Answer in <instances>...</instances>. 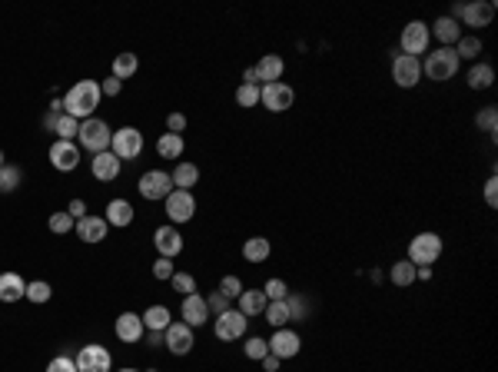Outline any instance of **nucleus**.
Instances as JSON below:
<instances>
[{"label":"nucleus","mask_w":498,"mask_h":372,"mask_svg":"<svg viewBox=\"0 0 498 372\" xmlns=\"http://www.w3.org/2000/svg\"><path fill=\"white\" fill-rule=\"evenodd\" d=\"M100 97H103V90H100L97 80H80L74 87L66 90L64 97V113L66 117H74V120H90L93 117V110L100 107Z\"/></svg>","instance_id":"f257e3e1"},{"label":"nucleus","mask_w":498,"mask_h":372,"mask_svg":"<svg viewBox=\"0 0 498 372\" xmlns=\"http://www.w3.org/2000/svg\"><path fill=\"white\" fill-rule=\"evenodd\" d=\"M110 140H113V130H110L107 120L90 117V120L80 123V146H83V150H90L93 156L103 153V150H110Z\"/></svg>","instance_id":"f03ea898"},{"label":"nucleus","mask_w":498,"mask_h":372,"mask_svg":"<svg viewBox=\"0 0 498 372\" xmlns=\"http://www.w3.org/2000/svg\"><path fill=\"white\" fill-rule=\"evenodd\" d=\"M495 17V4L492 0H472V4H455L452 7V21H465V27H488Z\"/></svg>","instance_id":"7ed1b4c3"},{"label":"nucleus","mask_w":498,"mask_h":372,"mask_svg":"<svg viewBox=\"0 0 498 372\" xmlns=\"http://www.w3.org/2000/svg\"><path fill=\"white\" fill-rule=\"evenodd\" d=\"M442 256V236L439 233H419L409 243V263L412 266H432Z\"/></svg>","instance_id":"20e7f679"},{"label":"nucleus","mask_w":498,"mask_h":372,"mask_svg":"<svg viewBox=\"0 0 498 372\" xmlns=\"http://www.w3.org/2000/svg\"><path fill=\"white\" fill-rule=\"evenodd\" d=\"M458 74V57H455L452 47H442V50H435V54L425 57V77L435 80V83H445V80H452Z\"/></svg>","instance_id":"39448f33"},{"label":"nucleus","mask_w":498,"mask_h":372,"mask_svg":"<svg viewBox=\"0 0 498 372\" xmlns=\"http://www.w3.org/2000/svg\"><path fill=\"white\" fill-rule=\"evenodd\" d=\"M110 153H117V160H137L143 153V133L137 127H123V130H113V140H110Z\"/></svg>","instance_id":"423d86ee"},{"label":"nucleus","mask_w":498,"mask_h":372,"mask_svg":"<svg viewBox=\"0 0 498 372\" xmlns=\"http://www.w3.org/2000/svg\"><path fill=\"white\" fill-rule=\"evenodd\" d=\"M173 190H176L173 176L163 173V170H150V173L140 176V197L150 199V203H160V199H166Z\"/></svg>","instance_id":"0eeeda50"},{"label":"nucleus","mask_w":498,"mask_h":372,"mask_svg":"<svg viewBox=\"0 0 498 372\" xmlns=\"http://www.w3.org/2000/svg\"><path fill=\"white\" fill-rule=\"evenodd\" d=\"M260 103H266V110H272V113H282V110H289L296 103V90L289 87V83H282V80H276V83H262Z\"/></svg>","instance_id":"6e6552de"},{"label":"nucleus","mask_w":498,"mask_h":372,"mask_svg":"<svg viewBox=\"0 0 498 372\" xmlns=\"http://www.w3.org/2000/svg\"><path fill=\"white\" fill-rule=\"evenodd\" d=\"M76 372H110L113 369V356H110L103 346H97V342H90V346H83V349L76 352Z\"/></svg>","instance_id":"1a4fd4ad"},{"label":"nucleus","mask_w":498,"mask_h":372,"mask_svg":"<svg viewBox=\"0 0 498 372\" xmlns=\"http://www.w3.org/2000/svg\"><path fill=\"white\" fill-rule=\"evenodd\" d=\"M163 207H166L170 223H190L196 216V199L190 190H173L170 197L163 199Z\"/></svg>","instance_id":"9d476101"},{"label":"nucleus","mask_w":498,"mask_h":372,"mask_svg":"<svg viewBox=\"0 0 498 372\" xmlns=\"http://www.w3.org/2000/svg\"><path fill=\"white\" fill-rule=\"evenodd\" d=\"M429 40H432V33H429V27H425L422 21H412L405 23V30H402L399 44H402V54L405 57H419L429 50Z\"/></svg>","instance_id":"9b49d317"},{"label":"nucleus","mask_w":498,"mask_h":372,"mask_svg":"<svg viewBox=\"0 0 498 372\" xmlns=\"http://www.w3.org/2000/svg\"><path fill=\"white\" fill-rule=\"evenodd\" d=\"M392 80H395L402 90L415 87V83L422 80V60H419V57L395 54V60H392Z\"/></svg>","instance_id":"f8f14e48"},{"label":"nucleus","mask_w":498,"mask_h":372,"mask_svg":"<svg viewBox=\"0 0 498 372\" xmlns=\"http://www.w3.org/2000/svg\"><path fill=\"white\" fill-rule=\"evenodd\" d=\"M163 346L173 352V356H186V352H193V346H196L193 326H186V322H170L166 332H163Z\"/></svg>","instance_id":"ddd939ff"},{"label":"nucleus","mask_w":498,"mask_h":372,"mask_svg":"<svg viewBox=\"0 0 498 372\" xmlns=\"http://www.w3.org/2000/svg\"><path fill=\"white\" fill-rule=\"evenodd\" d=\"M246 326L249 319L239 313V309H229V313H223V316H216V339L223 342H233V339H243L246 336Z\"/></svg>","instance_id":"4468645a"},{"label":"nucleus","mask_w":498,"mask_h":372,"mask_svg":"<svg viewBox=\"0 0 498 372\" xmlns=\"http://www.w3.org/2000/svg\"><path fill=\"white\" fill-rule=\"evenodd\" d=\"M47 156H50L54 170H60V173H70V170H76V163H80V150H76V143H70V140H54Z\"/></svg>","instance_id":"2eb2a0df"},{"label":"nucleus","mask_w":498,"mask_h":372,"mask_svg":"<svg viewBox=\"0 0 498 372\" xmlns=\"http://www.w3.org/2000/svg\"><path fill=\"white\" fill-rule=\"evenodd\" d=\"M299 349H303V339L296 336L293 329H276V332H272L270 352L276 359H293V356H299Z\"/></svg>","instance_id":"dca6fc26"},{"label":"nucleus","mask_w":498,"mask_h":372,"mask_svg":"<svg viewBox=\"0 0 498 372\" xmlns=\"http://www.w3.org/2000/svg\"><path fill=\"white\" fill-rule=\"evenodd\" d=\"M153 246H156V252H160V256L173 260V256H180V252H183V236H180V230H176V226H160V230L153 233Z\"/></svg>","instance_id":"f3484780"},{"label":"nucleus","mask_w":498,"mask_h":372,"mask_svg":"<svg viewBox=\"0 0 498 372\" xmlns=\"http://www.w3.org/2000/svg\"><path fill=\"white\" fill-rule=\"evenodd\" d=\"M107 230H110V223L103 216H83V219H76V223H74V233L83 243H90V246L107 240Z\"/></svg>","instance_id":"a211bd4d"},{"label":"nucleus","mask_w":498,"mask_h":372,"mask_svg":"<svg viewBox=\"0 0 498 372\" xmlns=\"http://www.w3.org/2000/svg\"><path fill=\"white\" fill-rule=\"evenodd\" d=\"M117 339L120 342H140L143 332H146V326H143V316H137V313H120L117 316Z\"/></svg>","instance_id":"6ab92c4d"},{"label":"nucleus","mask_w":498,"mask_h":372,"mask_svg":"<svg viewBox=\"0 0 498 372\" xmlns=\"http://www.w3.org/2000/svg\"><path fill=\"white\" fill-rule=\"evenodd\" d=\"M206 319H209V306H206V296H183V322L186 326H203Z\"/></svg>","instance_id":"aec40b11"},{"label":"nucleus","mask_w":498,"mask_h":372,"mask_svg":"<svg viewBox=\"0 0 498 372\" xmlns=\"http://www.w3.org/2000/svg\"><path fill=\"white\" fill-rule=\"evenodd\" d=\"M120 160L117 153H110V150H103V153H97L93 160H90V170H93V176H97L100 183H110V180H117L120 176Z\"/></svg>","instance_id":"412c9836"},{"label":"nucleus","mask_w":498,"mask_h":372,"mask_svg":"<svg viewBox=\"0 0 498 372\" xmlns=\"http://www.w3.org/2000/svg\"><path fill=\"white\" fill-rule=\"evenodd\" d=\"M256 70V77H260V83H276V80L282 77V70H286V64H282L279 54H266L260 60V64L253 66Z\"/></svg>","instance_id":"4be33fe9"},{"label":"nucleus","mask_w":498,"mask_h":372,"mask_svg":"<svg viewBox=\"0 0 498 372\" xmlns=\"http://www.w3.org/2000/svg\"><path fill=\"white\" fill-rule=\"evenodd\" d=\"M27 296V283L17 273H0V303H17Z\"/></svg>","instance_id":"5701e85b"},{"label":"nucleus","mask_w":498,"mask_h":372,"mask_svg":"<svg viewBox=\"0 0 498 372\" xmlns=\"http://www.w3.org/2000/svg\"><path fill=\"white\" fill-rule=\"evenodd\" d=\"M272 252V243L266 240V236H249L246 243H243V260L246 263H266Z\"/></svg>","instance_id":"b1692460"},{"label":"nucleus","mask_w":498,"mask_h":372,"mask_svg":"<svg viewBox=\"0 0 498 372\" xmlns=\"http://www.w3.org/2000/svg\"><path fill=\"white\" fill-rule=\"evenodd\" d=\"M266 293L262 289H243V296H239V313L243 316H260V313H266Z\"/></svg>","instance_id":"393cba45"},{"label":"nucleus","mask_w":498,"mask_h":372,"mask_svg":"<svg viewBox=\"0 0 498 372\" xmlns=\"http://www.w3.org/2000/svg\"><path fill=\"white\" fill-rule=\"evenodd\" d=\"M133 203H127V199H110L107 203V223L110 226H130L133 223Z\"/></svg>","instance_id":"a878e982"},{"label":"nucleus","mask_w":498,"mask_h":372,"mask_svg":"<svg viewBox=\"0 0 498 372\" xmlns=\"http://www.w3.org/2000/svg\"><path fill=\"white\" fill-rule=\"evenodd\" d=\"M429 33H435V37H439L445 47H452V44H458L462 27H458V21H452V17H439V21L432 23V30H429Z\"/></svg>","instance_id":"bb28decb"},{"label":"nucleus","mask_w":498,"mask_h":372,"mask_svg":"<svg viewBox=\"0 0 498 372\" xmlns=\"http://www.w3.org/2000/svg\"><path fill=\"white\" fill-rule=\"evenodd\" d=\"M156 153L163 160H180L183 156V136L180 133H163L160 140H156Z\"/></svg>","instance_id":"cd10ccee"},{"label":"nucleus","mask_w":498,"mask_h":372,"mask_svg":"<svg viewBox=\"0 0 498 372\" xmlns=\"http://www.w3.org/2000/svg\"><path fill=\"white\" fill-rule=\"evenodd\" d=\"M143 326H146V332H166V326H170V309L150 306L143 313Z\"/></svg>","instance_id":"c85d7f7f"},{"label":"nucleus","mask_w":498,"mask_h":372,"mask_svg":"<svg viewBox=\"0 0 498 372\" xmlns=\"http://www.w3.org/2000/svg\"><path fill=\"white\" fill-rule=\"evenodd\" d=\"M170 176H173L176 190H190V186H196V180H199V166L186 163V160H183V163H176V170Z\"/></svg>","instance_id":"c756f323"},{"label":"nucleus","mask_w":498,"mask_h":372,"mask_svg":"<svg viewBox=\"0 0 498 372\" xmlns=\"http://www.w3.org/2000/svg\"><path fill=\"white\" fill-rule=\"evenodd\" d=\"M266 322L276 329H286V322H293L289 316V306H286V299H276V303H266Z\"/></svg>","instance_id":"7c9ffc66"},{"label":"nucleus","mask_w":498,"mask_h":372,"mask_svg":"<svg viewBox=\"0 0 498 372\" xmlns=\"http://www.w3.org/2000/svg\"><path fill=\"white\" fill-rule=\"evenodd\" d=\"M478 54H482V40H478V33L458 37V44H455V57H458V64H462V60H475Z\"/></svg>","instance_id":"2f4dec72"},{"label":"nucleus","mask_w":498,"mask_h":372,"mask_svg":"<svg viewBox=\"0 0 498 372\" xmlns=\"http://www.w3.org/2000/svg\"><path fill=\"white\" fill-rule=\"evenodd\" d=\"M492 80H495V70L488 64H475L468 70V87L472 90H488L492 87Z\"/></svg>","instance_id":"473e14b6"},{"label":"nucleus","mask_w":498,"mask_h":372,"mask_svg":"<svg viewBox=\"0 0 498 372\" xmlns=\"http://www.w3.org/2000/svg\"><path fill=\"white\" fill-rule=\"evenodd\" d=\"M137 70H140V60H137V54H117V60H113V77L127 80V77H133Z\"/></svg>","instance_id":"72a5a7b5"},{"label":"nucleus","mask_w":498,"mask_h":372,"mask_svg":"<svg viewBox=\"0 0 498 372\" xmlns=\"http://www.w3.org/2000/svg\"><path fill=\"white\" fill-rule=\"evenodd\" d=\"M21 180H23L21 166H11V163L0 166V193H13V190L21 186Z\"/></svg>","instance_id":"f704fd0d"},{"label":"nucleus","mask_w":498,"mask_h":372,"mask_svg":"<svg viewBox=\"0 0 498 372\" xmlns=\"http://www.w3.org/2000/svg\"><path fill=\"white\" fill-rule=\"evenodd\" d=\"M389 279L395 286H412L415 283V266H412L409 260H399V263L389 269Z\"/></svg>","instance_id":"c9c22d12"},{"label":"nucleus","mask_w":498,"mask_h":372,"mask_svg":"<svg viewBox=\"0 0 498 372\" xmlns=\"http://www.w3.org/2000/svg\"><path fill=\"white\" fill-rule=\"evenodd\" d=\"M286 306H289V316H293V322H306L309 319V299L299 293L286 296Z\"/></svg>","instance_id":"e433bc0d"},{"label":"nucleus","mask_w":498,"mask_h":372,"mask_svg":"<svg viewBox=\"0 0 498 372\" xmlns=\"http://www.w3.org/2000/svg\"><path fill=\"white\" fill-rule=\"evenodd\" d=\"M54 133L60 136V140H70V143H74V136H80V120H74V117L60 113V117H57Z\"/></svg>","instance_id":"4c0bfd02"},{"label":"nucleus","mask_w":498,"mask_h":372,"mask_svg":"<svg viewBox=\"0 0 498 372\" xmlns=\"http://www.w3.org/2000/svg\"><path fill=\"white\" fill-rule=\"evenodd\" d=\"M50 296H54V289H50V283H44V279H33V283H27V299H30V303H37V306L50 303Z\"/></svg>","instance_id":"58836bf2"},{"label":"nucleus","mask_w":498,"mask_h":372,"mask_svg":"<svg viewBox=\"0 0 498 372\" xmlns=\"http://www.w3.org/2000/svg\"><path fill=\"white\" fill-rule=\"evenodd\" d=\"M475 127H478V130H485V133H492V136H495V133H498V110H495V107L478 110V113H475Z\"/></svg>","instance_id":"ea45409f"},{"label":"nucleus","mask_w":498,"mask_h":372,"mask_svg":"<svg viewBox=\"0 0 498 372\" xmlns=\"http://www.w3.org/2000/svg\"><path fill=\"white\" fill-rule=\"evenodd\" d=\"M236 103L239 107H256L260 103V87L256 83H239V90H236Z\"/></svg>","instance_id":"a19ab883"},{"label":"nucleus","mask_w":498,"mask_h":372,"mask_svg":"<svg viewBox=\"0 0 498 372\" xmlns=\"http://www.w3.org/2000/svg\"><path fill=\"white\" fill-rule=\"evenodd\" d=\"M47 226H50V233H57V236H66V233L74 230V216L70 213H54V216L47 219Z\"/></svg>","instance_id":"79ce46f5"},{"label":"nucleus","mask_w":498,"mask_h":372,"mask_svg":"<svg viewBox=\"0 0 498 372\" xmlns=\"http://www.w3.org/2000/svg\"><path fill=\"white\" fill-rule=\"evenodd\" d=\"M243 349H246V356H249V359H262V356H270V342H266V339H260V336H249Z\"/></svg>","instance_id":"37998d69"},{"label":"nucleus","mask_w":498,"mask_h":372,"mask_svg":"<svg viewBox=\"0 0 498 372\" xmlns=\"http://www.w3.org/2000/svg\"><path fill=\"white\" fill-rule=\"evenodd\" d=\"M246 286L239 283V276H223V283H219V293L226 296V299H239Z\"/></svg>","instance_id":"c03bdc74"},{"label":"nucleus","mask_w":498,"mask_h":372,"mask_svg":"<svg viewBox=\"0 0 498 372\" xmlns=\"http://www.w3.org/2000/svg\"><path fill=\"white\" fill-rule=\"evenodd\" d=\"M229 303H233V299H226L219 289L206 296V306H209V313H213V316H223V313H229Z\"/></svg>","instance_id":"a18cd8bd"},{"label":"nucleus","mask_w":498,"mask_h":372,"mask_svg":"<svg viewBox=\"0 0 498 372\" xmlns=\"http://www.w3.org/2000/svg\"><path fill=\"white\" fill-rule=\"evenodd\" d=\"M170 283H173L176 293H183V296L196 293V279L190 273H173V279H170Z\"/></svg>","instance_id":"49530a36"},{"label":"nucleus","mask_w":498,"mask_h":372,"mask_svg":"<svg viewBox=\"0 0 498 372\" xmlns=\"http://www.w3.org/2000/svg\"><path fill=\"white\" fill-rule=\"evenodd\" d=\"M262 293H266V299H270V303H276V299H286V296H289V286L282 283V279H270Z\"/></svg>","instance_id":"de8ad7c7"},{"label":"nucleus","mask_w":498,"mask_h":372,"mask_svg":"<svg viewBox=\"0 0 498 372\" xmlns=\"http://www.w3.org/2000/svg\"><path fill=\"white\" fill-rule=\"evenodd\" d=\"M173 273H176V266H173V260H166V256H160V260L153 263V276H156V279H173Z\"/></svg>","instance_id":"09e8293b"},{"label":"nucleus","mask_w":498,"mask_h":372,"mask_svg":"<svg viewBox=\"0 0 498 372\" xmlns=\"http://www.w3.org/2000/svg\"><path fill=\"white\" fill-rule=\"evenodd\" d=\"M47 372H76V362L70 356H54L47 362Z\"/></svg>","instance_id":"8fccbe9b"},{"label":"nucleus","mask_w":498,"mask_h":372,"mask_svg":"<svg viewBox=\"0 0 498 372\" xmlns=\"http://www.w3.org/2000/svg\"><path fill=\"white\" fill-rule=\"evenodd\" d=\"M100 90H103L107 97H120V90H123V80H117L113 74H110V77L103 80V83H100Z\"/></svg>","instance_id":"3c124183"},{"label":"nucleus","mask_w":498,"mask_h":372,"mask_svg":"<svg viewBox=\"0 0 498 372\" xmlns=\"http://www.w3.org/2000/svg\"><path fill=\"white\" fill-rule=\"evenodd\" d=\"M166 127H170V133H180V136H183L186 117H183V113H170V117H166Z\"/></svg>","instance_id":"603ef678"},{"label":"nucleus","mask_w":498,"mask_h":372,"mask_svg":"<svg viewBox=\"0 0 498 372\" xmlns=\"http://www.w3.org/2000/svg\"><path fill=\"white\" fill-rule=\"evenodd\" d=\"M485 203L488 207H498V180L495 176H488V183H485Z\"/></svg>","instance_id":"864d4df0"},{"label":"nucleus","mask_w":498,"mask_h":372,"mask_svg":"<svg viewBox=\"0 0 498 372\" xmlns=\"http://www.w3.org/2000/svg\"><path fill=\"white\" fill-rule=\"evenodd\" d=\"M66 213L74 219H83V213H87V203L83 199H70V207H66Z\"/></svg>","instance_id":"5fc2aeb1"},{"label":"nucleus","mask_w":498,"mask_h":372,"mask_svg":"<svg viewBox=\"0 0 498 372\" xmlns=\"http://www.w3.org/2000/svg\"><path fill=\"white\" fill-rule=\"evenodd\" d=\"M262 369H266V372H279V362L282 359H276V356H272V352H270V356H262Z\"/></svg>","instance_id":"6e6d98bb"},{"label":"nucleus","mask_w":498,"mask_h":372,"mask_svg":"<svg viewBox=\"0 0 498 372\" xmlns=\"http://www.w3.org/2000/svg\"><path fill=\"white\" fill-rule=\"evenodd\" d=\"M243 83H256V87H260V77H256V70H253V66L243 74Z\"/></svg>","instance_id":"4d7b16f0"},{"label":"nucleus","mask_w":498,"mask_h":372,"mask_svg":"<svg viewBox=\"0 0 498 372\" xmlns=\"http://www.w3.org/2000/svg\"><path fill=\"white\" fill-rule=\"evenodd\" d=\"M146 339H150V346H160V342H163V332H146Z\"/></svg>","instance_id":"13d9d810"},{"label":"nucleus","mask_w":498,"mask_h":372,"mask_svg":"<svg viewBox=\"0 0 498 372\" xmlns=\"http://www.w3.org/2000/svg\"><path fill=\"white\" fill-rule=\"evenodd\" d=\"M0 166H4V153H0Z\"/></svg>","instance_id":"bf43d9fd"},{"label":"nucleus","mask_w":498,"mask_h":372,"mask_svg":"<svg viewBox=\"0 0 498 372\" xmlns=\"http://www.w3.org/2000/svg\"><path fill=\"white\" fill-rule=\"evenodd\" d=\"M123 372H137V369H123Z\"/></svg>","instance_id":"052dcab7"},{"label":"nucleus","mask_w":498,"mask_h":372,"mask_svg":"<svg viewBox=\"0 0 498 372\" xmlns=\"http://www.w3.org/2000/svg\"><path fill=\"white\" fill-rule=\"evenodd\" d=\"M146 372H156V369H146Z\"/></svg>","instance_id":"680f3d73"}]
</instances>
